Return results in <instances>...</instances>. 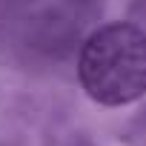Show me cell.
Returning a JSON list of instances; mask_svg holds the SVG:
<instances>
[{
	"instance_id": "6da1fadb",
	"label": "cell",
	"mask_w": 146,
	"mask_h": 146,
	"mask_svg": "<svg viewBox=\"0 0 146 146\" xmlns=\"http://www.w3.org/2000/svg\"><path fill=\"white\" fill-rule=\"evenodd\" d=\"M78 75L100 106H126L146 95V32L132 23L98 29L80 52Z\"/></svg>"
}]
</instances>
